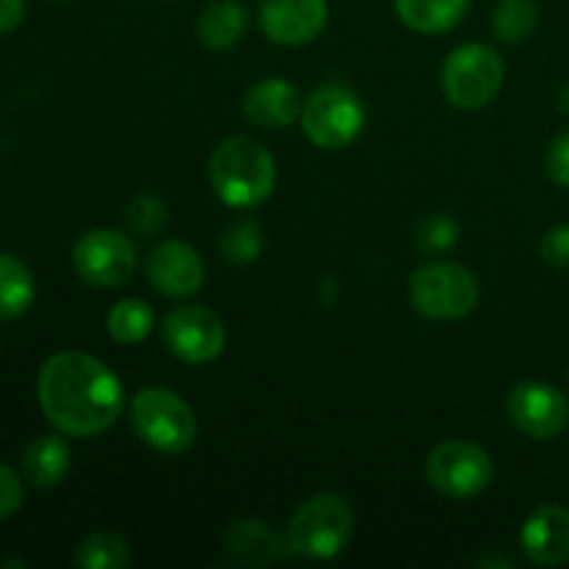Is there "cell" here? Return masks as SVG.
I'll return each instance as SVG.
<instances>
[{
    "instance_id": "1",
    "label": "cell",
    "mask_w": 569,
    "mask_h": 569,
    "mask_svg": "<svg viewBox=\"0 0 569 569\" xmlns=\"http://www.w3.org/2000/svg\"><path fill=\"white\" fill-rule=\"evenodd\" d=\"M39 406L64 437H100L122 415L126 392L109 367L83 350L50 356L37 378Z\"/></svg>"
},
{
    "instance_id": "2",
    "label": "cell",
    "mask_w": 569,
    "mask_h": 569,
    "mask_svg": "<svg viewBox=\"0 0 569 569\" xmlns=\"http://www.w3.org/2000/svg\"><path fill=\"white\" fill-rule=\"evenodd\" d=\"M217 198L233 209H253L276 189V159L253 137H226L209 161Z\"/></svg>"
},
{
    "instance_id": "3",
    "label": "cell",
    "mask_w": 569,
    "mask_h": 569,
    "mask_svg": "<svg viewBox=\"0 0 569 569\" xmlns=\"http://www.w3.org/2000/svg\"><path fill=\"white\" fill-rule=\"evenodd\" d=\"M353 509L333 492H322L300 503L289 520L283 542L289 556L300 559H337L353 539Z\"/></svg>"
},
{
    "instance_id": "4",
    "label": "cell",
    "mask_w": 569,
    "mask_h": 569,
    "mask_svg": "<svg viewBox=\"0 0 569 569\" xmlns=\"http://www.w3.org/2000/svg\"><path fill=\"white\" fill-rule=\"evenodd\" d=\"M131 426L156 453H187L198 439V420L183 398L167 387H144L131 400Z\"/></svg>"
},
{
    "instance_id": "5",
    "label": "cell",
    "mask_w": 569,
    "mask_h": 569,
    "mask_svg": "<svg viewBox=\"0 0 569 569\" xmlns=\"http://www.w3.org/2000/svg\"><path fill=\"white\" fill-rule=\"evenodd\" d=\"M411 306L428 320H461L481 300L478 278L453 261H431L411 272Z\"/></svg>"
},
{
    "instance_id": "6",
    "label": "cell",
    "mask_w": 569,
    "mask_h": 569,
    "mask_svg": "<svg viewBox=\"0 0 569 569\" xmlns=\"http://www.w3.org/2000/svg\"><path fill=\"white\" fill-rule=\"evenodd\" d=\"M506 64L503 56L489 44H459L445 59L442 92L450 106L465 111L483 109L492 103L503 89Z\"/></svg>"
},
{
    "instance_id": "7",
    "label": "cell",
    "mask_w": 569,
    "mask_h": 569,
    "mask_svg": "<svg viewBox=\"0 0 569 569\" xmlns=\"http://www.w3.org/2000/svg\"><path fill=\"white\" fill-rule=\"evenodd\" d=\"M367 111L359 94L339 83H326L303 100L300 126L309 142L322 150H345L365 131Z\"/></svg>"
},
{
    "instance_id": "8",
    "label": "cell",
    "mask_w": 569,
    "mask_h": 569,
    "mask_svg": "<svg viewBox=\"0 0 569 569\" xmlns=\"http://www.w3.org/2000/svg\"><path fill=\"white\" fill-rule=\"evenodd\" d=\"M426 476L445 498L467 500L481 495L492 483L495 467L487 450L478 448L476 442L448 439L428 453Z\"/></svg>"
},
{
    "instance_id": "9",
    "label": "cell",
    "mask_w": 569,
    "mask_h": 569,
    "mask_svg": "<svg viewBox=\"0 0 569 569\" xmlns=\"http://www.w3.org/2000/svg\"><path fill=\"white\" fill-rule=\"evenodd\" d=\"M72 267L89 287L117 289L137 270V244L114 228H94L72 248Z\"/></svg>"
},
{
    "instance_id": "10",
    "label": "cell",
    "mask_w": 569,
    "mask_h": 569,
    "mask_svg": "<svg viewBox=\"0 0 569 569\" xmlns=\"http://www.w3.org/2000/svg\"><path fill=\"white\" fill-rule=\"evenodd\" d=\"M506 415L520 433L548 442L569 426V400L550 383L522 381L506 395Z\"/></svg>"
},
{
    "instance_id": "11",
    "label": "cell",
    "mask_w": 569,
    "mask_h": 569,
    "mask_svg": "<svg viewBox=\"0 0 569 569\" xmlns=\"http://www.w3.org/2000/svg\"><path fill=\"white\" fill-rule=\"evenodd\" d=\"M161 337H164L170 353L187 365H209L226 348V326L214 311L203 309V306L172 309L164 317Z\"/></svg>"
},
{
    "instance_id": "12",
    "label": "cell",
    "mask_w": 569,
    "mask_h": 569,
    "mask_svg": "<svg viewBox=\"0 0 569 569\" xmlns=\"http://www.w3.org/2000/svg\"><path fill=\"white\" fill-rule=\"evenodd\" d=\"M144 276L150 287L164 298H189L203 287L206 267L194 248L178 239H164L156 244L144 261Z\"/></svg>"
},
{
    "instance_id": "13",
    "label": "cell",
    "mask_w": 569,
    "mask_h": 569,
    "mask_svg": "<svg viewBox=\"0 0 569 569\" xmlns=\"http://www.w3.org/2000/svg\"><path fill=\"white\" fill-rule=\"evenodd\" d=\"M259 26L270 42L298 48L315 42L328 26L326 0H261Z\"/></svg>"
},
{
    "instance_id": "14",
    "label": "cell",
    "mask_w": 569,
    "mask_h": 569,
    "mask_svg": "<svg viewBox=\"0 0 569 569\" xmlns=\"http://www.w3.org/2000/svg\"><path fill=\"white\" fill-rule=\"evenodd\" d=\"M522 553L537 567H561L569 561V509L545 503L526 517L520 531Z\"/></svg>"
},
{
    "instance_id": "15",
    "label": "cell",
    "mask_w": 569,
    "mask_h": 569,
    "mask_svg": "<svg viewBox=\"0 0 569 569\" xmlns=\"http://www.w3.org/2000/svg\"><path fill=\"white\" fill-rule=\"evenodd\" d=\"M242 111L256 128L264 131H281L289 128L295 120H300L303 100L300 92L287 81V78H261L248 89L242 100Z\"/></svg>"
},
{
    "instance_id": "16",
    "label": "cell",
    "mask_w": 569,
    "mask_h": 569,
    "mask_svg": "<svg viewBox=\"0 0 569 569\" xmlns=\"http://www.w3.org/2000/svg\"><path fill=\"white\" fill-rule=\"evenodd\" d=\"M226 553L233 565L270 567L287 556V542L261 520H237L226 531Z\"/></svg>"
},
{
    "instance_id": "17",
    "label": "cell",
    "mask_w": 569,
    "mask_h": 569,
    "mask_svg": "<svg viewBox=\"0 0 569 569\" xmlns=\"http://www.w3.org/2000/svg\"><path fill=\"white\" fill-rule=\"evenodd\" d=\"M72 465L70 445H67L64 437L59 433H48V437L33 439L26 448V456H22V472H26L28 481L39 489L59 487L67 478Z\"/></svg>"
},
{
    "instance_id": "18",
    "label": "cell",
    "mask_w": 569,
    "mask_h": 569,
    "mask_svg": "<svg viewBox=\"0 0 569 569\" xmlns=\"http://www.w3.org/2000/svg\"><path fill=\"white\" fill-rule=\"evenodd\" d=\"M248 11L239 0H211L198 17V37L206 48L228 50L242 39Z\"/></svg>"
},
{
    "instance_id": "19",
    "label": "cell",
    "mask_w": 569,
    "mask_h": 569,
    "mask_svg": "<svg viewBox=\"0 0 569 569\" xmlns=\"http://www.w3.org/2000/svg\"><path fill=\"white\" fill-rule=\"evenodd\" d=\"M470 0H395L400 20L420 33H445L465 20Z\"/></svg>"
},
{
    "instance_id": "20",
    "label": "cell",
    "mask_w": 569,
    "mask_h": 569,
    "mask_svg": "<svg viewBox=\"0 0 569 569\" xmlns=\"http://www.w3.org/2000/svg\"><path fill=\"white\" fill-rule=\"evenodd\" d=\"M37 298L33 272L22 259L0 253V320H17L26 315Z\"/></svg>"
},
{
    "instance_id": "21",
    "label": "cell",
    "mask_w": 569,
    "mask_h": 569,
    "mask_svg": "<svg viewBox=\"0 0 569 569\" xmlns=\"http://www.w3.org/2000/svg\"><path fill=\"white\" fill-rule=\"evenodd\" d=\"M106 331L120 345H139L153 331V309L139 298L117 300L106 315Z\"/></svg>"
},
{
    "instance_id": "22",
    "label": "cell",
    "mask_w": 569,
    "mask_h": 569,
    "mask_svg": "<svg viewBox=\"0 0 569 569\" xmlns=\"http://www.w3.org/2000/svg\"><path fill=\"white\" fill-rule=\"evenodd\" d=\"M131 559V545L109 531L92 533L76 548V565L83 569H122Z\"/></svg>"
},
{
    "instance_id": "23",
    "label": "cell",
    "mask_w": 569,
    "mask_h": 569,
    "mask_svg": "<svg viewBox=\"0 0 569 569\" xmlns=\"http://www.w3.org/2000/svg\"><path fill=\"white\" fill-rule=\"evenodd\" d=\"M492 26L500 42H526L539 26V6L533 0H500L498 9H495Z\"/></svg>"
},
{
    "instance_id": "24",
    "label": "cell",
    "mask_w": 569,
    "mask_h": 569,
    "mask_svg": "<svg viewBox=\"0 0 569 569\" xmlns=\"http://www.w3.org/2000/svg\"><path fill=\"white\" fill-rule=\"evenodd\" d=\"M261 244H264V237H261L259 222L250 217L228 226L220 237V250L231 264H250L261 253Z\"/></svg>"
},
{
    "instance_id": "25",
    "label": "cell",
    "mask_w": 569,
    "mask_h": 569,
    "mask_svg": "<svg viewBox=\"0 0 569 569\" xmlns=\"http://www.w3.org/2000/svg\"><path fill=\"white\" fill-rule=\"evenodd\" d=\"M126 222L139 237H153V233H159L167 226L164 200L153 192H139L126 206Z\"/></svg>"
},
{
    "instance_id": "26",
    "label": "cell",
    "mask_w": 569,
    "mask_h": 569,
    "mask_svg": "<svg viewBox=\"0 0 569 569\" xmlns=\"http://www.w3.org/2000/svg\"><path fill=\"white\" fill-rule=\"evenodd\" d=\"M459 239V226L448 214H431L417 226V248L426 253H445Z\"/></svg>"
},
{
    "instance_id": "27",
    "label": "cell",
    "mask_w": 569,
    "mask_h": 569,
    "mask_svg": "<svg viewBox=\"0 0 569 569\" xmlns=\"http://www.w3.org/2000/svg\"><path fill=\"white\" fill-rule=\"evenodd\" d=\"M539 256L556 270H569V226H553L539 242Z\"/></svg>"
},
{
    "instance_id": "28",
    "label": "cell",
    "mask_w": 569,
    "mask_h": 569,
    "mask_svg": "<svg viewBox=\"0 0 569 569\" xmlns=\"http://www.w3.org/2000/svg\"><path fill=\"white\" fill-rule=\"evenodd\" d=\"M545 170H548L550 181L569 189V131L559 133L550 142L548 153H545Z\"/></svg>"
},
{
    "instance_id": "29",
    "label": "cell",
    "mask_w": 569,
    "mask_h": 569,
    "mask_svg": "<svg viewBox=\"0 0 569 569\" xmlns=\"http://www.w3.org/2000/svg\"><path fill=\"white\" fill-rule=\"evenodd\" d=\"M22 498H26V489H22L20 476L0 461V520L14 515L22 506Z\"/></svg>"
},
{
    "instance_id": "30",
    "label": "cell",
    "mask_w": 569,
    "mask_h": 569,
    "mask_svg": "<svg viewBox=\"0 0 569 569\" xmlns=\"http://www.w3.org/2000/svg\"><path fill=\"white\" fill-rule=\"evenodd\" d=\"M26 17V0H0V33L14 31Z\"/></svg>"
},
{
    "instance_id": "31",
    "label": "cell",
    "mask_w": 569,
    "mask_h": 569,
    "mask_svg": "<svg viewBox=\"0 0 569 569\" xmlns=\"http://www.w3.org/2000/svg\"><path fill=\"white\" fill-rule=\"evenodd\" d=\"M478 567H500V569H511V567H515V561L506 559V556H483V559H478Z\"/></svg>"
},
{
    "instance_id": "32",
    "label": "cell",
    "mask_w": 569,
    "mask_h": 569,
    "mask_svg": "<svg viewBox=\"0 0 569 569\" xmlns=\"http://www.w3.org/2000/svg\"><path fill=\"white\" fill-rule=\"evenodd\" d=\"M559 109L565 111V114H569V83H565V87L559 89Z\"/></svg>"
},
{
    "instance_id": "33",
    "label": "cell",
    "mask_w": 569,
    "mask_h": 569,
    "mask_svg": "<svg viewBox=\"0 0 569 569\" xmlns=\"http://www.w3.org/2000/svg\"><path fill=\"white\" fill-rule=\"evenodd\" d=\"M9 567H28L26 561H17V559H6L3 561V569H9Z\"/></svg>"
},
{
    "instance_id": "34",
    "label": "cell",
    "mask_w": 569,
    "mask_h": 569,
    "mask_svg": "<svg viewBox=\"0 0 569 569\" xmlns=\"http://www.w3.org/2000/svg\"><path fill=\"white\" fill-rule=\"evenodd\" d=\"M567 381H569V372H567Z\"/></svg>"
}]
</instances>
